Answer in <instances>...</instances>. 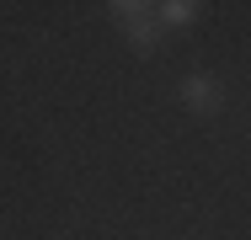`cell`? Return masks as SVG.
<instances>
[{
	"instance_id": "3957f363",
	"label": "cell",
	"mask_w": 251,
	"mask_h": 240,
	"mask_svg": "<svg viewBox=\"0 0 251 240\" xmlns=\"http://www.w3.org/2000/svg\"><path fill=\"white\" fill-rule=\"evenodd\" d=\"M198 0H160L155 5V22H160V32H182V27H193L198 22Z\"/></svg>"
},
{
	"instance_id": "6da1fadb",
	"label": "cell",
	"mask_w": 251,
	"mask_h": 240,
	"mask_svg": "<svg viewBox=\"0 0 251 240\" xmlns=\"http://www.w3.org/2000/svg\"><path fill=\"white\" fill-rule=\"evenodd\" d=\"M107 11H112L118 32H123L128 43L139 48V53H155V43H160V22H155V5H145V0H112Z\"/></svg>"
},
{
	"instance_id": "7a4b0ae2",
	"label": "cell",
	"mask_w": 251,
	"mask_h": 240,
	"mask_svg": "<svg viewBox=\"0 0 251 240\" xmlns=\"http://www.w3.org/2000/svg\"><path fill=\"white\" fill-rule=\"evenodd\" d=\"M176 96L193 107V112H219L225 107V86L214 80V75H203V70H193V75H182V86H176Z\"/></svg>"
}]
</instances>
